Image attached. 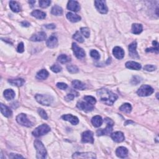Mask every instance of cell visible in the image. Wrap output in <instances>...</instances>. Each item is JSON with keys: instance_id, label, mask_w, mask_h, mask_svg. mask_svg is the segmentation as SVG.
Returning <instances> with one entry per match:
<instances>
[{"instance_id": "1", "label": "cell", "mask_w": 159, "mask_h": 159, "mask_svg": "<svg viewBox=\"0 0 159 159\" xmlns=\"http://www.w3.org/2000/svg\"><path fill=\"white\" fill-rule=\"evenodd\" d=\"M97 95L103 103L108 106L113 105L118 98L117 95L105 88L99 89L97 91Z\"/></svg>"}, {"instance_id": "2", "label": "cell", "mask_w": 159, "mask_h": 159, "mask_svg": "<svg viewBox=\"0 0 159 159\" xmlns=\"http://www.w3.org/2000/svg\"><path fill=\"white\" fill-rule=\"evenodd\" d=\"M34 147L37 150V158L39 159H44L46 157L47 150L41 142L39 140L35 141Z\"/></svg>"}, {"instance_id": "3", "label": "cell", "mask_w": 159, "mask_h": 159, "mask_svg": "<svg viewBox=\"0 0 159 159\" xmlns=\"http://www.w3.org/2000/svg\"><path fill=\"white\" fill-rule=\"evenodd\" d=\"M105 122L107 124L106 128L105 129H101L97 130L96 134L98 136H104V135H109V134H111V132L113 131V128L114 126L113 121L111 119L106 118V119H105Z\"/></svg>"}, {"instance_id": "4", "label": "cell", "mask_w": 159, "mask_h": 159, "mask_svg": "<svg viewBox=\"0 0 159 159\" xmlns=\"http://www.w3.org/2000/svg\"><path fill=\"white\" fill-rule=\"evenodd\" d=\"M36 101L40 104L44 106H50L52 103L54 98L50 95H36L35 96Z\"/></svg>"}, {"instance_id": "5", "label": "cell", "mask_w": 159, "mask_h": 159, "mask_svg": "<svg viewBox=\"0 0 159 159\" xmlns=\"http://www.w3.org/2000/svg\"><path fill=\"white\" fill-rule=\"evenodd\" d=\"M50 131V128L47 124H42L38 126L32 132V135L36 137H39L47 134Z\"/></svg>"}, {"instance_id": "6", "label": "cell", "mask_w": 159, "mask_h": 159, "mask_svg": "<svg viewBox=\"0 0 159 159\" xmlns=\"http://www.w3.org/2000/svg\"><path fill=\"white\" fill-rule=\"evenodd\" d=\"M154 91V89L149 85H144L141 86L138 89L137 93L139 96H148L151 95Z\"/></svg>"}, {"instance_id": "7", "label": "cell", "mask_w": 159, "mask_h": 159, "mask_svg": "<svg viewBox=\"0 0 159 159\" xmlns=\"http://www.w3.org/2000/svg\"><path fill=\"white\" fill-rule=\"evenodd\" d=\"M16 121L18 122V123L21 124V126H25V127L30 128L32 127L33 124L28 119V118L25 114H20L17 117H16Z\"/></svg>"}, {"instance_id": "8", "label": "cell", "mask_w": 159, "mask_h": 159, "mask_svg": "<svg viewBox=\"0 0 159 159\" xmlns=\"http://www.w3.org/2000/svg\"><path fill=\"white\" fill-rule=\"evenodd\" d=\"M76 107L81 111L85 112H90L94 109V105L88 103L86 101H78L76 104Z\"/></svg>"}, {"instance_id": "9", "label": "cell", "mask_w": 159, "mask_h": 159, "mask_svg": "<svg viewBox=\"0 0 159 159\" xmlns=\"http://www.w3.org/2000/svg\"><path fill=\"white\" fill-rule=\"evenodd\" d=\"M95 5L98 11L100 12L101 14H104L108 13V9L105 1H102V0H96V1H95Z\"/></svg>"}, {"instance_id": "10", "label": "cell", "mask_w": 159, "mask_h": 159, "mask_svg": "<svg viewBox=\"0 0 159 159\" xmlns=\"http://www.w3.org/2000/svg\"><path fill=\"white\" fill-rule=\"evenodd\" d=\"M72 158L95 159L96 158V154L93 152H75V154H73Z\"/></svg>"}, {"instance_id": "11", "label": "cell", "mask_w": 159, "mask_h": 159, "mask_svg": "<svg viewBox=\"0 0 159 159\" xmlns=\"http://www.w3.org/2000/svg\"><path fill=\"white\" fill-rule=\"evenodd\" d=\"M72 49L76 58L78 59H81L85 57V52L83 48L80 47L76 43L72 44Z\"/></svg>"}, {"instance_id": "12", "label": "cell", "mask_w": 159, "mask_h": 159, "mask_svg": "<svg viewBox=\"0 0 159 159\" xmlns=\"http://www.w3.org/2000/svg\"><path fill=\"white\" fill-rule=\"evenodd\" d=\"M82 142L84 143H91L93 144L94 142V138H93V133L90 130H87L83 133L82 138H81Z\"/></svg>"}, {"instance_id": "13", "label": "cell", "mask_w": 159, "mask_h": 159, "mask_svg": "<svg viewBox=\"0 0 159 159\" xmlns=\"http://www.w3.org/2000/svg\"><path fill=\"white\" fill-rule=\"evenodd\" d=\"M137 48V42H133L129 46V55L133 59H139V56L138 55V53L136 50Z\"/></svg>"}, {"instance_id": "14", "label": "cell", "mask_w": 159, "mask_h": 159, "mask_svg": "<svg viewBox=\"0 0 159 159\" xmlns=\"http://www.w3.org/2000/svg\"><path fill=\"white\" fill-rule=\"evenodd\" d=\"M46 34L44 32H39L32 35L30 38V40L33 42H40L46 40Z\"/></svg>"}, {"instance_id": "15", "label": "cell", "mask_w": 159, "mask_h": 159, "mask_svg": "<svg viewBox=\"0 0 159 159\" xmlns=\"http://www.w3.org/2000/svg\"><path fill=\"white\" fill-rule=\"evenodd\" d=\"M67 9L72 11L73 12H77L80 10V4L76 1H72L70 0L68 2L67 4Z\"/></svg>"}, {"instance_id": "16", "label": "cell", "mask_w": 159, "mask_h": 159, "mask_svg": "<svg viewBox=\"0 0 159 159\" xmlns=\"http://www.w3.org/2000/svg\"><path fill=\"white\" fill-rule=\"evenodd\" d=\"M111 137L112 139L116 142H122L125 139L124 134L120 131H117L112 133L111 134Z\"/></svg>"}, {"instance_id": "17", "label": "cell", "mask_w": 159, "mask_h": 159, "mask_svg": "<svg viewBox=\"0 0 159 159\" xmlns=\"http://www.w3.org/2000/svg\"><path fill=\"white\" fill-rule=\"evenodd\" d=\"M113 54L116 59L121 60L124 57V51L120 47H115L113 50Z\"/></svg>"}, {"instance_id": "18", "label": "cell", "mask_w": 159, "mask_h": 159, "mask_svg": "<svg viewBox=\"0 0 159 159\" xmlns=\"http://www.w3.org/2000/svg\"><path fill=\"white\" fill-rule=\"evenodd\" d=\"M62 118L65 120L70 122V123H72L73 125H76L79 123V120L78 119V117L72 116V115H65L62 116Z\"/></svg>"}, {"instance_id": "19", "label": "cell", "mask_w": 159, "mask_h": 159, "mask_svg": "<svg viewBox=\"0 0 159 159\" xmlns=\"http://www.w3.org/2000/svg\"><path fill=\"white\" fill-rule=\"evenodd\" d=\"M116 156L121 158L127 157L128 154V150L124 147H119L116 149Z\"/></svg>"}, {"instance_id": "20", "label": "cell", "mask_w": 159, "mask_h": 159, "mask_svg": "<svg viewBox=\"0 0 159 159\" xmlns=\"http://www.w3.org/2000/svg\"><path fill=\"white\" fill-rule=\"evenodd\" d=\"M47 46L50 48H54L57 46L58 45V40L56 37L52 35L48 39L46 42Z\"/></svg>"}, {"instance_id": "21", "label": "cell", "mask_w": 159, "mask_h": 159, "mask_svg": "<svg viewBox=\"0 0 159 159\" xmlns=\"http://www.w3.org/2000/svg\"><path fill=\"white\" fill-rule=\"evenodd\" d=\"M126 67L130 70H139L141 68V65L137 62H134V61H129L126 63Z\"/></svg>"}, {"instance_id": "22", "label": "cell", "mask_w": 159, "mask_h": 159, "mask_svg": "<svg viewBox=\"0 0 159 159\" xmlns=\"http://www.w3.org/2000/svg\"><path fill=\"white\" fill-rule=\"evenodd\" d=\"M0 108H1V112L4 116L9 117L12 115L11 110L7 106L1 103L0 104Z\"/></svg>"}, {"instance_id": "23", "label": "cell", "mask_w": 159, "mask_h": 159, "mask_svg": "<svg viewBox=\"0 0 159 159\" xmlns=\"http://www.w3.org/2000/svg\"><path fill=\"white\" fill-rule=\"evenodd\" d=\"M103 119L100 116H95L91 119V123L95 128H99L103 124Z\"/></svg>"}, {"instance_id": "24", "label": "cell", "mask_w": 159, "mask_h": 159, "mask_svg": "<svg viewBox=\"0 0 159 159\" xmlns=\"http://www.w3.org/2000/svg\"><path fill=\"white\" fill-rule=\"evenodd\" d=\"M31 16L39 19H44L46 17V13L38 10H36L32 11L31 13Z\"/></svg>"}, {"instance_id": "25", "label": "cell", "mask_w": 159, "mask_h": 159, "mask_svg": "<svg viewBox=\"0 0 159 159\" xmlns=\"http://www.w3.org/2000/svg\"><path fill=\"white\" fill-rule=\"evenodd\" d=\"M48 76V72L46 70V69H42L38 72L36 75V78L38 80H44L47 78Z\"/></svg>"}, {"instance_id": "26", "label": "cell", "mask_w": 159, "mask_h": 159, "mask_svg": "<svg viewBox=\"0 0 159 159\" xmlns=\"http://www.w3.org/2000/svg\"><path fill=\"white\" fill-rule=\"evenodd\" d=\"M3 94H4V96H5V98L8 101L13 100L15 97V93L13 90V89H6V90L4 91Z\"/></svg>"}, {"instance_id": "27", "label": "cell", "mask_w": 159, "mask_h": 159, "mask_svg": "<svg viewBox=\"0 0 159 159\" xmlns=\"http://www.w3.org/2000/svg\"><path fill=\"white\" fill-rule=\"evenodd\" d=\"M143 27L140 24H133L132 26V32L134 34H139L142 32Z\"/></svg>"}, {"instance_id": "28", "label": "cell", "mask_w": 159, "mask_h": 159, "mask_svg": "<svg viewBox=\"0 0 159 159\" xmlns=\"http://www.w3.org/2000/svg\"><path fill=\"white\" fill-rule=\"evenodd\" d=\"M67 18L69 21L72 23H76L78 22L81 20V17L80 16L73 14L72 13H68L67 14Z\"/></svg>"}, {"instance_id": "29", "label": "cell", "mask_w": 159, "mask_h": 159, "mask_svg": "<svg viewBox=\"0 0 159 159\" xmlns=\"http://www.w3.org/2000/svg\"><path fill=\"white\" fill-rule=\"evenodd\" d=\"M9 82L11 85L16 87H21L24 85L25 81L22 78H18V79H13V80H8Z\"/></svg>"}, {"instance_id": "30", "label": "cell", "mask_w": 159, "mask_h": 159, "mask_svg": "<svg viewBox=\"0 0 159 159\" xmlns=\"http://www.w3.org/2000/svg\"><path fill=\"white\" fill-rule=\"evenodd\" d=\"M72 85L74 88L80 89V90H83L86 88V86L84 83H83L81 81L78 80H74L72 81Z\"/></svg>"}, {"instance_id": "31", "label": "cell", "mask_w": 159, "mask_h": 159, "mask_svg": "<svg viewBox=\"0 0 159 159\" xmlns=\"http://www.w3.org/2000/svg\"><path fill=\"white\" fill-rule=\"evenodd\" d=\"M51 13L55 16H60L63 14V10L59 6L55 5L52 7L51 10Z\"/></svg>"}, {"instance_id": "32", "label": "cell", "mask_w": 159, "mask_h": 159, "mask_svg": "<svg viewBox=\"0 0 159 159\" xmlns=\"http://www.w3.org/2000/svg\"><path fill=\"white\" fill-rule=\"evenodd\" d=\"M10 6L11 10L14 13H18L21 11V8H20L19 4L14 1H11L10 2Z\"/></svg>"}, {"instance_id": "33", "label": "cell", "mask_w": 159, "mask_h": 159, "mask_svg": "<svg viewBox=\"0 0 159 159\" xmlns=\"http://www.w3.org/2000/svg\"><path fill=\"white\" fill-rule=\"evenodd\" d=\"M58 62H59L61 63H66L70 61V58L68 56L65 55V54H61L57 58Z\"/></svg>"}, {"instance_id": "34", "label": "cell", "mask_w": 159, "mask_h": 159, "mask_svg": "<svg viewBox=\"0 0 159 159\" xmlns=\"http://www.w3.org/2000/svg\"><path fill=\"white\" fill-rule=\"evenodd\" d=\"M119 109L121 111L126 113H129L132 111V106L129 103H125L121 106L119 108Z\"/></svg>"}, {"instance_id": "35", "label": "cell", "mask_w": 159, "mask_h": 159, "mask_svg": "<svg viewBox=\"0 0 159 159\" xmlns=\"http://www.w3.org/2000/svg\"><path fill=\"white\" fill-rule=\"evenodd\" d=\"M83 99L85 101L88 102V103L93 104V105H94L96 103V99L92 96H84Z\"/></svg>"}, {"instance_id": "36", "label": "cell", "mask_w": 159, "mask_h": 159, "mask_svg": "<svg viewBox=\"0 0 159 159\" xmlns=\"http://www.w3.org/2000/svg\"><path fill=\"white\" fill-rule=\"evenodd\" d=\"M73 38L80 43H82L84 42V39L83 38V37L81 36V35L80 34V33L78 31L76 32V33L73 35Z\"/></svg>"}, {"instance_id": "37", "label": "cell", "mask_w": 159, "mask_h": 159, "mask_svg": "<svg viewBox=\"0 0 159 159\" xmlns=\"http://www.w3.org/2000/svg\"><path fill=\"white\" fill-rule=\"evenodd\" d=\"M39 6L42 8H46L48 6H49L51 1H48V0H40L39 1Z\"/></svg>"}, {"instance_id": "38", "label": "cell", "mask_w": 159, "mask_h": 159, "mask_svg": "<svg viewBox=\"0 0 159 159\" xmlns=\"http://www.w3.org/2000/svg\"><path fill=\"white\" fill-rule=\"evenodd\" d=\"M81 32L85 38H88L90 35V31L88 27H81Z\"/></svg>"}, {"instance_id": "39", "label": "cell", "mask_w": 159, "mask_h": 159, "mask_svg": "<svg viewBox=\"0 0 159 159\" xmlns=\"http://www.w3.org/2000/svg\"><path fill=\"white\" fill-rule=\"evenodd\" d=\"M67 70L71 73H76L78 72V68L75 65H68Z\"/></svg>"}, {"instance_id": "40", "label": "cell", "mask_w": 159, "mask_h": 159, "mask_svg": "<svg viewBox=\"0 0 159 159\" xmlns=\"http://www.w3.org/2000/svg\"><path fill=\"white\" fill-rule=\"evenodd\" d=\"M90 55L92 58H93L94 59L98 60H99L100 59V55L98 53V52L97 50H91L90 52Z\"/></svg>"}, {"instance_id": "41", "label": "cell", "mask_w": 159, "mask_h": 159, "mask_svg": "<svg viewBox=\"0 0 159 159\" xmlns=\"http://www.w3.org/2000/svg\"><path fill=\"white\" fill-rule=\"evenodd\" d=\"M50 70L55 73H59L60 72H61L62 70V67H61L59 65L55 64L52 65V66L50 67Z\"/></svg>"}, {"instance_id": "42", "label": "cell", "mask_w": 159, "mask_h": 159, "mask_svg": "<svg viewBox=\"0 0 159 159\" xmlns=\"http://www.w3.org/2000/svg\"><path fill=\"white\" fill-rule=\"evenodd\" d=\"M38 113L39 115L40 116V117H41L42 118H43L44 119H46L47 120L48 119V116H47V115L46 112L44 111V110L43 109H41V108H39L38 109Z\"/></svg>"}, {"instance_id": "43", "label": "cell", "mask_w": 159, "mask_h": 159, "mask_svg": "<svg viewBox=\"0 0 159 159\" xmlns=\"http://www.w3.org/2000/svg\"><path fill=\"white\" fill-rule=\"evenodd\" d=\"M144 70L147 72H153L156 70V67L152 65H147L144 67Z\"/></svg>"}, {"instance_id": "44", "label": "cell", "mask_w": 159, "mask_h": 159, "mask_svg": "<svg viewBox=\"0 0 159 159\" xmlns=\"http://www.w3.org/2000/svg\"><path fill=\"white\" fill-rule=\"evenodd\" d=\"M57 87L60 89H62V90H64V89H66L67 88L68 85L64 83H58L57 84Z\"/></svg>"}, {"instance_id": "45", "label": "cell", "mask_w": 159, "mask_h": 159, "mask_svg": "<svg viewBox=\"0 0 159 159\" xmlns=\"http://www.w3.org/2000/svg\"><path fill=\"white\" fill-rule=\"evenodd\" d=\"M18 52L19 53H23L24 50V46L23 42H21L18 44Z\"/></svg>"}, {"instance_id": "46", "label": "cell", "mask_w": 159, "mask_h": 159, "mask_svg": "<svg viewBox=\"0 0 159 159\" xmlns=\"http://www.w3.org/2000/svg\"><path fill=\"white\" fill-rule=\"evenodd\" d=\"M146 52H156L157 54L158 53V47H156L154 48H147L146 49Z\"/></svg>"}, {"instance_id": "47", "label": "cell", "mask_w": 159, "mask_h": 159, "mask_svg": "<svg viewBox=\"0 0 159 159\" xmlns=\"http://www.w3.org/2000/svg\"><path fill=\"white\" fill-rule=\"evenodd\" d=\"M75 96L72 95V94H68L65 97V100L67 101H72L73 100V98H74Z\"/></svg>"}, {"instance_id": "48", "label": "cell", "mask_w": 159, "mask_h": 159, "mask_svg": "<svg viewBox=\"0 0 159 159\" xmlns=\"http://www.w3.org/2000/svg\"><path fill=\"white\" fill-rule=\"evenodd\" d=\"M10 158H23L24 157L21 156V155H19V154H10Z\"/></svg>"}, {"instance_id": "49", "label": "cell", "mask_w": 159, "mask_h": 159, "mask_svg": "<svg viewBox=\"0 0 159 159\" xmlns=\"http://www.w3.org/2000/svg\"><path fill=\"white\" fill-rule=\"evenodd\" d=\"M45 27H46L47 29H54L55 28V26L54 24H46V25H45Z\"/></svg>"}, {"instance_id": "50", "label": "cell", "mask_w": 159, "mask_h": 159, "mask_svg": "<svg viewBox=\"0 0 159 159\" xmlns=\"http://www.w3.org/2000/svg\"><path fill=\"white\" fill-rule=\"evenodd\" d=\"M21 25L23 27H29L30 26V23L27 21H23L21 23Z\"/></svg>"}, {"instance_id": "51", "label": "cell", "mask_w": 159, "mask_h": 159, "mask_svg": "<svg viewBox=\"0 0 159 159\" xmlns=\"http://www.w3.org/2000/svg\"><path fill=\"white\" fill-rule=\"evenodd\" d=\"M152 44H153V46L155 47H158V43L157 41H153Z\"/></svg>"}, {"instance_id": "52", "label": "cell", "mask_w": 159, "mask_h": 159, "mask_svg": "<svg viewBox=\"0 0 159 159\" xmlns=\"http://www.w3.org/2000/svg\"><path fill=\"white\" fill-rule=\"evenodd\" d=\"M29 3L30 4H32H32H34V3H35V1H29Z\"/></svg>"}]
</instances>
